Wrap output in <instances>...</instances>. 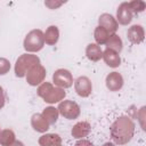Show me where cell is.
<instances>
[{"instance_id":"6da1fadb","label":"cell","mask_w":146,"mask_h":146,"mask_svg":"<svg viewBox=\"0 0 146 146\" xmlns=\"http://www.w3.org/2000/svg\"><path fill=\"white\" fill-rule=\"evenodd\" d=\"M133 130H135L133 122L129 120V117L121 116L112 124L111 136H112V139L116 144L123 145L131 140L133 136Z\"/></svg>"},{"instance_id":"7a4b0ae2","label":"cell","mask_w":146,"mask_h":146,"mask_svg":"<svg viewBox=\"0 0 146 146\" xmlns=\"http://www.w3.org/2000/svg\"><path fill=\"white\" fill-rule=\"evenodd\" d=\"M44 46V38L41 30H32L24 39V49L30 52L39 51Z\"/></svg>"},{"instance_id":"3957f363","label":"cell","mask_w":146,"mask_h":146,"mask_svg":"<svg viewBox=\"0 0 146 146\" xmlns=\"http://www.w3.org/2000/svg\"><path fill=\"white\" fill-rule=\"evenodd\" d=\"M38 95L44 99L47 103H56L65 96V91L59 88H52L50 83H43L38 89Z\"/></svg>"},{"instance_id":"277c9868","label":"cell","mask_w":146,"mask_h":146,"mask_svg":"<svg viewBox=\"0 0 146 146\" xmlns=\"http://www.w3.org/2000/svg\"><path fill=\"white\" fill-rule=\"evenodd\" d=\"M39 64V58L33 56V55H23L22 57H19L16 62V66H15V73L17 76L22 78L25 75L26 70H30L32 66Z\"/></svg>"},{"instance_id":"5b68a950","label":"cell","mask_w":146,"mask_h":146,"mask_svg":"<svg viewBox=\"0 0 146 146\" xmlns=\"http://www.w3.org/2000/svg\"><path fill=\"white\" fill-rule=\"evenodd\" d=\"M58 112L66 117L67 120H73L76 119L80 115V107L76 103L67 99V100H63L62 103H59L58 105Z\"/></svg>"},{"instance_id":"8992f818","label":"cell","mask_w":146,"mask_h":146,"mask_svg":"<svg viewBox=\"0 0 146 146\" xmlns=\"http://www.w3.org/2000/svg\"><path fill=\"white\" fill-rule=\"evenodd\" d=\"M52 81L56 86L60 88H70L73 84V78L70 71L65 68L57 70L52 75Z\"/></svg>"},{"instance_id":"52a82bcc","label":"cell","mask_w":146,"mask_h":146,"mask_svg":"<svg viewBox=\"0 0 146 146\" xmlns=\"http://www.w3.org/2000/svg\"><path fill=\"white\" fill-rule=\"evenodd\" d=\"M74 88L75 91L79 96L81 97H88L91 94L92 90V84L91 81L89 80V78L87 76H79L75 82H74Z\"/></svg>"},{"instance_id":"ba28073f","label":"cell","mask_w":146,"mask_h":146,"mask_svg":"<svg viewBox=\"0 0 146 146\" xmlns=\"http://www.w3.org/2000/svg\"><path fill=\"white\" fill-rule=\"evenodd\" d=\"M44 75H46L44 68H43L41 65L36 64V65L32 66V67L29 70V73H27V75H26V80H27V82H29L31 86H36V84H39V83L43 80Z\"/></svg>"},{"instance_id":"9c48e42d","label":"cell","mask_w":146,"mask_h":146,"mask_svg":"<svg viewBox=\"0 0 146 146\" xmlns=\"http://www.w3.org/2000/svg\"><path fill=\"white\" fill-rule=\"evenodd\" d=\"M132 19V10L129 6V2H122L116 10V22L122 25H127Z\"/></svg>"},{"instance_id":"30bf717a","label":"cell","mask_w":146,"mask_h":146,"mask_svg":"<svg viewBox=\"0 0 146 146\" xmlns=\"http://www.w3.org/2000/svg\"><path fill=\"white\" fill-rule=\"evenodd\" d=\"M98 24H99L98 26L104 27L110 34L111 33H114L117 30V27H119V24H117L116 19L111 14H102L99 16Z\"/></svg>"},{"instance_id":"8fae6325","label":"cell","mask_w":146,"mask_h":146,"mask_svg":"<svg viewBox=\"0 0 146 146\" xmlns=\"http://www.w3.org/2000/svg\"><path fill=\"white\" fill-rule=\"evenodd\" d=\"M123 86V78L117 72H112L106 76V87L111 91H117Z\"/></svg>"},{"instance_id":"7c38bea8","label":"cell","mask_w":146,"mask_h":146,"mask_svg":"<svg viewBox=\"0 0 146 146\" xmlns=\"http://www.w3.org/2000/svg\"><path fill=\"white\" fill-rule=\"evenodd\" d=\"M102 58L104 59L106 65L110 66V67H117L121 64V58H120L119 52H116L115 50L110 49V48H106L103 51V57Z\"/></svg>"},{"instance_id":"4fadbf2b","label":"cell","mask_w":146,"mask_h":146,"mask_svg":"<svg viewBox=\"0 0 146 146\" xmlns=\"http://www.w3.org/2000/svg\"><path fill=\"white\" fill-rule=\"evenodd\" d=\"M127 36L131 43L138 44L144 40V29L140 25H132L127 32Z\"/></svg>"},{"instance_id":"5bb4252c","label":"cell","mask_w":146,"mask_h":146,"mask_svg":"<svg viewBox=\"0 0 146 146\" xmlns=\"http://www.w3.org/2000/svg\"><path fill=\"white\" fill-rule=\"evenodd\" d=\"M86 55L91 62H98L103 57V50L97 43H89L86 48Z\"/></svg>"},{"instance_id":"9a60e30c","label":"cell","mask_w":146,"mask_h":146,"mask_svg":"<svg viewBox=\"0 0 146 146\" xmlns=\"http://www.w3.org/2000/svg\"><path fill=\"white\" fill-rule=\"evenodd\" d=\"M43 38H44V42L47 44H55L57 41H58V38H59V31L57 29V26L55 25H50L46 32L43 33Z\"/></svg>"},{"instance_id":"2e32d148","label":"cell","mask_w":146,"mask_h":146,"mask_svg":"<svg viewBox=\"0 0 146 146\" xmlns=\"http://www.w3.org/2000/svg\"><path fill=\"white\" fill-rule=\"evenodd\" d=\"M32 125L34 128V130L43 132L47 131L49 128V123L46 121V119L42 116V114H34L32 116Z\"/></svg>"},{"instance_id":"e0dca14e","label":"cell","mask_w":146,"mask_h":146,"mask_svg":"<svg viewBox=\"0 0 146 146\" xmlns=\"http://www.w3.org/2000/svg\"><path fill=\"white\" fill-rule=\"evenodd\" d=\"M89 130L90 125L88 122H79L72 129V135L74 136V138H82L89 133Z\"/></svg>"},{"instance_id":"ac0fdd59","label":"cell","mask_w":146,"mask_h":146,"mask_svg":"<svg viewBox=\"0 0 146 146\" xmlns=\"http://www.w3.org/2000/svg\"><path fill=\"white\" fill-rule=\"evenodd\" d=\"M94 35H95V40H96L97 44H106L107 40L111 36V34L104 27H102V26H97L96 27Z\"/></svg>"},{"instance_id":"d6986e66","label":"cell","mask_w":146,"mask_h":146,"mask_svg":"<svg viewBox=\"0 0 146 146\" xmlns=\"http://www.w3.org/2000/svg\"><path fill=\"white\" fill-rule=\"evenodd\" d=\"M106 44H107V48L113 49L116 52H120L122 50V41H121V39L116 34H112L110 36V39L107 40Z\"/></svg>"},{"instance_id":"ffe728a7","label":"cell","mask_w":146,"mask_h":146,"mask_svg":"<svg viewBox=\"0 0 146 146\" xmlns=\"http://www.w3.org/2000/svg\"><path fill=\"white\" fill-rule=\"evenodd\" d=\"M42 116L46 119V121L50 124H54L56 121H57V117H58V111L54 107H48V108H44L43 113H42Z\"/></svg>"},{"instance_id":"44dd1931","label":"cell","mask_w":146,"mask_h":146,"mask_svg":"<svg viewBox=\"0 0 146 146\" xmlns=\"http://www.w3.org/2000/svg\"><path fill=\"white\" fill-rule=\"evenodd\" d=\"M39 143L42 146H50L54 144H60V138L58 135H44L40 138Z\"/></svg>"},{"instance_id":"7402d4cb","label":"cell","mask_w":146,"mask_h":146,"mask_svg":"<svg viewBox=\"0 0 146 146\" xmlns=\"http://www.w3.org/2000/svg\"><path fill=\"white\" fill-rule=\"evenodd\" d=\"M15 139V135L11 130H3L0 133V144L3 146H10Z\"/></svg>"},{"instance_id":"603a6c76","label":"cell","mask_w":146,"mask_h":146,"mask_svg":"<svg viewBox=\"0 0 146 146\" xmlns=\"http://www.w3.org/2000/svg\"><path fill=\"white\" fill-rule=\"evenodd\" d=\"M10 70V63L8 59L0 57V75H5Z\"/></svg>"},{"instance_id":"cb8c5ba5","label":"cell","mask_w":146,"mask_h":146,"mask_svg":"<svg viewBox=\"0 0 146 146\" xmlns=\"http://www.w3.org/2000/svg\"><path fill=\"white\" fill-rule=\"evenodd\" d=\"M74 146H94V145H92L91 141H89V140H87V139H82V140L76 141V144H75Z\"/></svg>"},{"instance_id":"d4e9b609","label":"cell","mask_w":146,"mask_h":146,"mask_svg":"<svg viewBox=\"0 0 146 146\" xmlns=\"http://www.w3.org/2000/svg\"><path fill=\"white\" fill-rule=\"evenodd\" d=\"M5 100H6V96H5L3 89L0 87V108L3 107V105H5Z\"/></svg>"},{"instance_id":"484cf974","label":"cell","mask_w":146,"mask_h":146,"mask_svg":"<svg viewBox=\"0 0 146 146\" xmlns=\"http://www.w3.org/2000/svg\"><path fill=\"white\" fill-rule=\"evenodd\" d=\"M10 146H24V144L22 141H14Z\"/></svg>"},{"instance_id":"4316f807","label":"cell","mask_w":146,"mask_h":146,"mask_svg":"<svg viewBox=\"0 0 146 146\" xmlns=\"http://www.w3.org/2000/svg\"><path fill=\"white\" fill-rule=\"evenodd\" d=\"M103 146H115L114 144H112V143H105Z\"/></svg>"},{"instance_id":"83f0119b","label":"cell","mask_w":146,"mask_h":146,"mask_svg":"<svg viewBox=\"0 0 146 146\" xmlns=\"http://www.w3.org/2000/svg\"><path fill=\"white\" fill-rule=\"evenodd\" d=\"M50 146H60V144H54V145H50Z\"/></svg>"}]
</instances>
